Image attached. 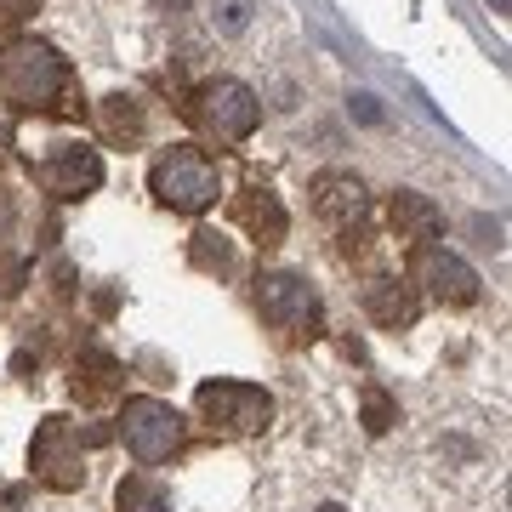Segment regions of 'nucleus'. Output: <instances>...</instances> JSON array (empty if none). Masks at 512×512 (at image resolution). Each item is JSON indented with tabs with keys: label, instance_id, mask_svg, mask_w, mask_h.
Returning a JSON list of instances; mask_svg holds the SVG:
<instances>
[{
	"label": "nucleus",
	"instance_id": "9",
	"mask_svg": "<svg viewBox=\"0 0 512 512\" xmlns=\"http://www.w3.org/2000/svg\"><path fill=\"white\" fill-rule=\"evenodd\" d=\"M35 177H40L46 194H57V200H86V194L103 188V154L86 148V143H63L52 160L35 171Z\"/></svg>",
	"mask_w": 512,
	"mask_h": 512
},
{
	"label": "nucleus",
	"instance_id": "8",
	"mask_svg": "<svg viewBox=\"0 0 512 512\" xmlns=\"http://www.w3.org/2000/svg\"><path fill=\"white\" fill-rule=\"evenodd\" d=\"M410 274H416V285H427V296L433 302H444V308H473L478 302V268L467 262V256L444 251L439 239H427V245H416V256H410Z\"/></svg>",
	"mask_w": 512,
	"mask_h": 512
},
{
	"label": "nucleus",
	"instance_id": "4",
	"mask_svg": "<svg viewBox=\"0 0 512 512\" xmlns=\"http://www.w3.org/2000/svg\"><path fill=\"white\" fill-rule=\"evenodd\" d=\"M194 410L211 433L222 439H251L274 421V393L256 382H234V376H217V382H200L194 393Z\"/></svg>",
	"mask_w": 512,
	"mask_h": 512
},
{
	"label": "nucleus",
	"instance_id": "20",
	"mask_svg": "<svg viewBox=\"0 0 512 512\" xmlns=\"http://www.w3.org/2000/svg\"><path fill=\"white\" fill-rule=\"evenodd\" d=\"M35 6H40V0H0V23H23Z\"/></svg>",
	"mask_w": 512,
	"mask_h": 512
},
{
	"label": "nucleus",
	"instance_id": "10",
	"mask_svg": "<svg viewBox=\"0 0 512 512\" xmlns=\"http://www.w3.org/2000/svg\"><path fill=\"white\" fill-rule=\"evenodd\" d=\"M308 194H313V211H319L325 222H342V228L370 211V194H365V183H359L353 171H319Z\"/></svg>",
	"mask_w": 512,
	"mask_h": 512
},
{
	"label": "nucleus",
	"instance_id": "6",
	"mask_svg": "<svg viewBox=\"0 0 512 512\" xmlns=\"http://www.w3.org/2000/svg\"><path fill=\"white\" fill-rule=\"evenodd\" d=\"M256 313L274 330H285L291 342H313L325 330V302H319V291L302 274H285V268L256 274Z\"/></svg>",
	"mask_w": 512,
	"mask_h": 512
},
{
	"label": "nucleus",
	"instance_id": "12",
	"mask_svg": "<svg viewBox=\"0 0 512 512\" xmlns=\"http://www.w3.org/2000/svg\"><path fill=\"white\" fill-rule=\"evenodd\" d=\"M365 308L382 330H410L421 319V296H416V285H404V279H376L365 291Z\"/></svg>",
	"mask_w": 512,
	"mask_h": 512
},
{
	"label": "nucleus",
	"instance_id": "15",
	"mask_svg": "<svg viewBox=\"0 0 512 512\" xmlns=\"http://www.w3.org/2000/svg\"><path fill=\"white\" fill-rule=\"evenodd\" d=\"M114 512H171V495H165L154 478L131 473V478H120V490H114Z\"/></svg>",
	"mask_w": 512,
	"mask_h": 512
},
{
	"label": "nucleus",
	"instance_id": "16",
	"mask_svg": "<svg viewBox=\"0 0 512 512\" xmlns=\"http://www.w3.org/2000/svg\"><path fill=\"white\" fill-rule=\"evenodd\" d=\"M188 256H194V268H205V274H228L234 268V239L217 234V228H200L194 245H188Z\"/></svg>",
	"mask_w": 512,
	"mask_h": 512
},
{
	"label": "nucleus",
	"instance_id": "17",
	"mask_svg": "<svg viewBox=\"0 0 512 512\" xmlns=\"http://www.w3.org/2000/svg\"><path fill=\"white\" fill-rule=\"evenodd\" d=\"M359 421H365L370 439H382V433H393V421H399V404H393V393H382V387H370L365 404H359Z\"/></svg>",
	"mask_w": 512,
	"mask_h": 512
},
{
	"label": "nucleus",
	"instance_id": "18",
	"mask_svg": "<svg viewBox=\"0 0 512 512\" xmlns=\"http://www.w3.org/2000/svg\"><path fill=\"white\" fill-rule=\"evenodd\" d=\"M251 18H256V0H217V12H211L217 35H245Z\"/></svg>",
	"mask_w": 512,
	"mask_h": 512
},
{
	"label": "nucleus",
	"instance_id": "2",
	"mask_svg": "<svg viewBox=\"0 0 512 512\" xmlns=\"http://www.w3.org/2000/svg\"><path fill=\"white\" fill-rule=\"evenodd\" d=\"M148 194L165 205V211H183V217H200L211 211L222 194V171L217 160L194 143H171L160 160L148 165Z\"/></svg>",
	"mask_w": 512,
	"mask_h": 512
},
{
	"label": "nucleus",
	"instance_id": "13",
	"mask_svg": "<svg viewBox=\"0 0 512 512\" xmlns=\"http://www.w3.org/2000/svg\"><path fill=\"white\" fill-rule=\"evenodd\" d=\"M387 222H393V234H399V239L427 245V239L444 228V211L427 200V194H416V188H399V194L387 200Z\"/></svg>",
	"mask_w": 512,
	"mask_h": 512
},
{
	"label": "nucleus",
	"instance_id": "5",
	"mask_svg": "<svg viewBox=\"0 0 512 512\" xmlns=\"http://www.w3.org/2000/svg\"><path fill=\"white\" fill-rule=\"evenodd\" d=\"M120 439H126V450L143 461V467H154V461H171L183 450L188 421H183L177 404L154 399V393H131V399L120 404Z\"/></svg>",
	"mask_w": 512,
	"mask_h": 512
},
{
	"label": "nucleus",
	"instance_id": "3",
	"mask_svg": "<svg viewBox=\"0 0 512 512\" xmlns=\"http://www.w3.org/2000/svg\"><path fill=\"white\" fill-rule=\"evenodd\" d=\"M97 444H109L103 427H80V421H69V416H46L35 427V439H29V473H35L46 490L69 495V490L86 484V450H97Z\"/></svg>",
	"mask_w": 512,
	"mask_h": 512
},
{
	"label": "nucleus",
	"instance_id": "7",
	"mask_svg": "<svg viewBox=\"0 0 512 512\" xmlns=\"http://www.w3.org/2000/svg\"><path fill=\"white\" fill-rule=\"evenodd\" d=\"M188 114H194V126L205 131V137H217V143H245L256 126H262V97L245 86V80H205L200 92H194V103H188Z\"/></svg>",
	"mask_w": 512,
	"mask_h": 512
},
{
	"label": "nucleus",
	"instance_id": "1",
	"mask_svg": "<svg viewBox=\"0 0 512 512\" xmlns=\"http://www.w3.org/2000/svg\"><path fill=\"white\" fill-rule=\"evenodd\" d=\"M69 92V57L52 40L18 35L0 46V97L23 114L57 109V97Z\"/></svg>",
	"mask_w": 512,
	"mask_h": 512
},
{
	"label": "nucleus",
	"instance_id": "11",
	"mask_svg": "<svg viewBox=\"0 0 512 512\" xmlns=\"http://www.w3.org/2000/svg\"><path fill=\"white\" fill-rule=\"evenodd\" d=\"M234 217L245 222V234L256 245H279V239L291 234V217H285V205H279L274 188H245L234 200Z\"/></svg>",
	"mask_w": 512,
	"mask_h": 512
},
{
	"label": "nucleus",
	"instance_id": "19",
	"mask_svg": "<svg viewBox=\"0 0 512 512\" xmlns=\"http://www.w3.org/2000/svg\"><path fill=\"white\" fill-rule=\"evenodd\" d=\"M348 103H353V114H359L365 126H382V103H376V97H370V92H353Z\"/></svg>",
	"mask_w": 512,
	"mask_h": 512
},
{
	"label": "nucleus",
	"instance_id": "14",
	"mask_svg": "<svg viewBox=\"0 0 512 512\" xmlns=\"http://www.w3.org/2000/svg\"><path fill=\"white\" fill-rule=\"evenodd\" d=\"M97 114H103V131H109L114 143H137V137H143V103H137V97H126V92H114V97H103V103H97Z\"/></svg>",
	"mask_w": 512,
	"mask_h": 512
},
{
	"label": "nucleus",
	"instance_id": "21",
	"mask_svg": "<svg viewBox=\"0 0 512 512\" xmlns=\"http://www.w3.org/2000/svg\"><path fill=\"white\" fill-rule=\"evenodd\" d=\"M313 512H348V507H342V501H319Z\"/></svg>",
	"mask_w": 512,
	"mask_h": 512
}]
</instances>
